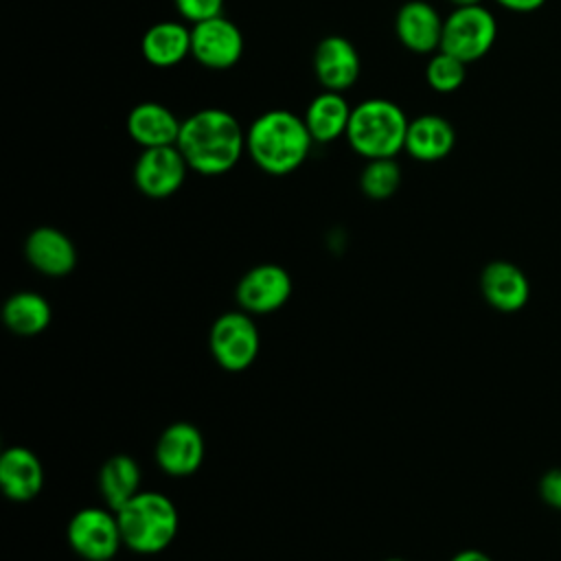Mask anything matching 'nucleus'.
I'll return each instance as SVG.
<instances>
[{
	"label": "nucleus",
	"instance_id": "nucleus-1",
	"mask_svg": "<svg viewBox=\"0 0 561 561\" xmlns=\"http://www.w3.org/2000/svg\"><path fill=\"white\" fill-rule=\"evenodd\" d=\"M178 149L188 169L202 175H221L239 162L245 149V134L230 112L206 107L182 121Z\"/></svg>",
	"mask_w": 561,
	"mask_h": 561
},
{
	"label": "nucleus",
	"instance_id": "nucleus-2",
	"mask_svg": "<svg viewBox=\"0 0 561 561\" xmlns=\"http://www.w3.org/2000/svg\"><path fill=\"white\" fill-rule=\"evenodd\" d=\"M311 134L305 118L287 110H270L252 121L245 131V149L252 162L270 175H287L298 169L309 149Z\"/></svg>",
	"mask_w": 561,
	"mask_h": 561
},
{
	"label": "nucleus",
	"instance_id": "nucleus-3",
	"mask_svg": "<svg viewBox=\"0 0 561 561\" xmlns=\"http://www.w3.org/2000/svg\"><path fill=\"white\" fill-rule=\"evenodd\" d=\"M123 546L138 554H158L167 550L180 528V515L173 500L158 491H140L116 511Z\"/></svg>",
	"mask_w": 561,
	"mask_h": 561
},
{
	"label": "nucleus",
	"instance_id": "nucleus-4",
	"mask_svg": "<svg viewBox=\"0 0 561 561\" xmlns=\"http://www.w3.org/2000/svg\"><path fill=\"white\" fill-rule=\"evenodd\" d=\"M405 112L388 99H368L353 107L346 140L355 153L366 160L394 158L405 149Z\"/></svg>",
	"mask_w": 561,
	"mask_h": 561
},
{
	"label": "nucleus",
	"instance_id": "nucleus-5",
	"mask_svg": "<svg viewBox=\"0 0 561 561\" xmlns=\"http://www.w3.org/2000/svg\"><path fill=\"white\" fill-rule=\"evenodd\" d=\"M497 37V22L489 9L456 7L443 24L440 48L469 64L484 57Z\"/></svg>",
	"mask_w": 561,
	"mask_h": 561
},
{
	"label": "nucleus",
	"instance_id": "nucleus-6",
	"mask_svg": "<svg viewBox=\"0 0 561 561\" xmlns=\"http://www.w3.org/2000/svg\"><path fill=\"white\" fill-rule=\"evenodd\" d=\"M208 346L215 362L224 370L239 373L252 366L261 348V337L252 313L243 309L221 313L210 327Z\"/></svg>",
	"mask_w": 561,
	"mask_h": 561
},
{
	"label": "nucleus",
	"instance_id": "nucleus-7",
	"mask_svg": "<svg viewBox=\"0 0 561 561\" xmlns=\"http://www.w3.org/2000/svg\"><path fill=\"white\" fill-rule=\"evenodd\" d=\"M70 548L85 561L114 559L123 546L116 511L101 506H85L77 511L66 528Z\"/></svg>",
	"mask_w": 561,
	"mask_h": 561
},
{
	"label": "nucleus",
	"instance_id": "nucleus-8",
	"mask_svg": "<svg viewBox=\"0 0 561 561\" xmlns=\"http://www.w3.org/2000/svg\"><path fill=\"white\" fill-rule=\"evenodd\" d=\"M291 276L276 263L250 267L237 283V305L248 313H274L291 296Z\"/></svg>",
	"mask_w": 561,
	"mask_h": 561
},
{
	"label": "nucleus",
	"instance_id": "nucleus-9",
	"mask_svg": "<svg viewBox=\"0 0 561 561\" xmlns=\"http://www.w3.org/2000/svg\"><path fill=\"white\" fill-rule=\"evenodd\" d=\"M186 171L188 164L178 145L149 147L134 164V182L147 197L164 199L182 186Z\"/></svg>",
	"mask_w": 561,
	"mask_h": 561
},
{
	"label": "nucleus",
	"instance_id": "nucleus-10",
	"mask_svg": "<svg viewBox=\"0 0 561 561\" xmlns=\"http://www.w3.org/2000/svg\"><path fill=\"white\" fill-rule=\"evenodd\" d=\"M243 35L224 15L193 24L191 55L210 70H226L241 59Z\"/></svg>",
	"mask_w": 561,
	"mask_h": 561
},
{
	"label": "nucleus",
	"instance_id": "nucleus-11",
	"mask_svg": "<svg viewBox=\"0 0 561 561\" xmlns=\"http://www.w3.org/2000/svg\"><path fill=\"white\" fill-rule=\"evenodd\" d=\"M158 467L175 478L191 476L204 460V436L188 421H175L162 430L156 440Z\"/></svg>",
	"mask_w": 561,
	"mask_h": 561
},
{
	"label": "nucleus",
	"instance_id": "nucleus-12",
	"mask_svg": "<svg viewBox=\"0 0 561 561\" xmlns=\"http://www.w3.org/2000/svg\"><path fill=\"white\" fill-rule=\"evenodd\" d=\"M313 72L324 90L344 92L359 77V55L342 35H327L313 53Z\"/></svg>",
	"mask_w": 561,
	"mask_h": 561
},
{
	"label": "nucleus",
	"instance_id": "nucleus-13",
	"mask_svg": "<svg viewBox=\"0 0 561 561\" xmlns=\"http://www.w3.org/2000/svg\"><path fill=\"white\" fill-rule=\"evenodd\" d=\"M26 261L50 278L68 276L77 265V250L70 237L53 226L35 228L24 243Z\"/></svg>",
	"mask_w": 561,
	"mask_h": 561
},
{
	"label": "nucleus",
	"instance_id": "nucleus-14",
	"mask_svg": "<svg viewBox=\"0 0 561 561\" xmlns=\"http://www.w3.org/2000/svg\"><path fill=\"white\" fill-rule=\"evenodd\" d=\"M443 24L445 20L430 2L410 0L397 13L394 33L408 50L425 55L440 48Z\"/></svg>",
	"mask_w": 561,
	"mask_h": 561
},
{
	"label": "nucleus",
	"instance_id": "nucleus-15",
	"mask_svg": "<svg viewBox=\"0 0 561 561\" xmlns=\"http://www.w3.org/2000/svg\"><path fill=\"white\" fill-rule=\"evenodd\" d=\"M0 486L11 502H31L44 486V467L28 447H9L0 456Z\"/></svg>",
	"mask_w": 561,
	"mask_h": 561
},
{
	"label": "nucleus",
	"instance_id": "nucleus-16",
	"mask_svg": "<svg viewBox=\"0 0 561 561\" xmlns=\"http://www.w3.org/2000/svg\"><path fill=\"white\" fill-rule=\"evenodd\" d=\"M180 127L182 121L167 105L153 101L138 103L127 116V131L142 149L178 145Z\"/></svg>",
	"mask_w": 561,
	"mask_h": 561
},
{
	"label": "nucleus",
	"instance_id": "nucleus-17",
	"mask_svg": "<svg viewBox=\"0 0 561 561\" xmlns=\"http://www.w3.org/2000/svg\"><path fill=\"white\" fill-rule=\"evenodd\" d=\"M480 285L486 302L500 311L522 309L530 294L526 274L508 261L489 263L482 272Z\"/></svg>",
	"mask_w": 561,
	"mask_h": 561
},
{
	"label": "nucleus",
	"instance_id": "nucleus-18",
	"mask_svg": "<svg viewBox=\"0 0 561 561\" xmlns=\"http://www.w3.org/2000/svg\"><path fill=\"white\" fill-rule=\"evenodd\" d=\"M456 142L451 123L438 114H423L410 121L405 134V151L421 162L443 160Z\"/></svg>",
	"mask_w": 561,
	"mask_h": 561
},
{
	"label": "nucleus",
	"instance_id": "nucleus-19",
	"mask_svg": "<svg viewBox=\"0 0 561 561\" xmlns=\"http://www.w3.org/2000/svg\"><path fill=\"white\" fill-rule=\"evenodd\" d=\"M351 112L353 107L346 103L342 92L324 90L313 96L305 112V123L313 142L327 145L340 136H346Z\"/></svg>",
	"mask_w": 561,
	"mask_h": 561
},
{
	"label": "nucleus",
	"instance_id": "nucleus-20",
	"mask_svg": "<svg viewBox=\"0 0 561 561\" xmlns=\"http://www.w3.org/2000/svg\"><path fill=\"white\" fill-rule=\"evenodd\" d=\"M140 480L142 471L138 462L127 454H116L110 456L99 469V493L107 508L118 511L142 491Z\"/></svg>",
	"mask_w": 561,
	"mask_h": 561
},
{
	"label": "nucleus",
	"instance_id": "nucleus-21",
	"mask_svg": "<svg viewBox=\"0 0 561 561\" xmlns=\"http://www.w3.org/2000/svg\"><path fill=\"white\" fill-rule=\"evenodd\" d=\"M142 57L158 68H169L180 64L191 55V28L180 22H158L149 26L140 42Z\"/></svg>",
	"mask_w": 561,
	"mask_h": 561
},
{
	"label": "nucleus",
	"instance_id": "nucleus-22",
	"mask_svg": "<svg viewBox=\"0 0 561 561\" xmlns=\"http://www.w3.org/2000/svg\"><path fill=\"white\" fill-rule=\"evenodd\" d=\"M50 318H53L50 302L42 294L28 291V289L11 294L2 307V320L7 329L24 337L46 331L50 324Z\"/></svg>",
	"mask_w": 561,
	"mask_h": 561
},
{
	"label": "nucleus",
	"instance_id": "nucleus-23",
	"mask_svg": "<svg viewBox=\"0 0 561 561\" xmlns=\"http://www.w3.org/2000/svg\"><path fill=\"white\" fill-rule=\"evenodd\" d=\"M401 184V169L394 158H377L368 160L359 175L362 193L370 199H388L397 193Z\"/></svg>",
	"mask_w": 561,
	"mask_h": 561
},
{
	"label": "nucleus",
	"instance_id": "nucleus-24",
	"mask_svg": "<svg viewBox=\"0 0 561 561\" xmlns=\"http://www.w3.org/2000/svg\"><path fill=\"white\" fill-rule=\"evenodd\" d=\"M465 61H460L458 57L445 53V50H438L436 55H432V59L427 61V68H425V79L430 83L432 90L436 92H456L465 77H467V70H465Z\"/></svg>",
	"mask_w": 561,
	"mask_h": 561
},
{
	"label": "nucleus",
	"instance_id": "nucleus-25",
	"mask_svg": "<svg viewBox=\"0 0 561 561\" xmlns=\"http://www.w3.org/2000/svg\"><path fill=\"white\" fill-rule=\"evenodd\" d=\"M173 2L178 13L191 24L221 15V7H224V0H173Z\"/></svg>",
	"mask_w": 561,
	"mask_h": 561
},
{
	"label": "nucleus",
	"instance_id": "nucleus-26",
	"mask_svg": "<svg viewBox=\"0 0 561 561\" xmlns=\"http://www.w3.org/2000/svg\"><path fill=\"white\" fill-rule=\"evenodd\" d=\"M541 497L550 506L561 508V469H552L541 478Z\"/></svg>",
	"mask_w": 561,
	"mask_h": 561
},
{
	"label": "nucleus",
	"instance_id": "nucleus-27",
	"mask_svg": "<svg viewBox=\"0 0 561 561\" xmlns=\"http://www.w3.org/2000/svg\"><path fill=\"white\" fill-rule=\"evenodd\" d=\"M500 7L508 9V11H517V13H528L539 9L546 0H495Z\"/></svg>",
	"mask_w": 561,
	"mask_h": 561
},
{
	"label": "nucleus",
	"instance_id": "nucleus-28",
	"mask_svg": "<svg viewBox=\"0 0 561 561\" xmlns=\"http://www.w3.org/2000/svg\"><path fill=\"white\" fill-rule=\"evenodd\" d=\"M451 561H493L489 554H484L482 550H473V548H469V550H460V552H456L454 557H451Z\"/></svg>",
	"mask_w": 561,
	"mask_h": 561
},
{
	"label": "nucleus",
	"instance_id": "nucleus-29",
	"mask_svg": "<svg viewBox=\"0 0 561 561\" xmlns=\"http://www.w3.org/2000/svg\"><path fill=\"white\" fill-rule=\"evenodd\" d=\"M454 7H478L482 0H449Z\"/></svg>",
	"mask_w": 561,
	"mask_h": 561
},
{
	"label": "nucleus",
	"instance_id": "nucleus-30",
	"mask_svg": "<svg viewBox=\"0 0 561 561\" xmlns=\"http://www.w3.org/2000/svg\"><path fill=\"white\" fill-rule=\"evenodd\" d=\"M386 561H405V559H401V557H390V559H386Z\"/></svg>",
	"mask_w": 561,
	"mask_h": 561
},
{
	"label": "nucleus",
	"instance_id": "nucleus-31",
	"mask_svg": "<svg viewBox=\"0 0 561 561\" xmlns=\"http://www.w3.org/2000/svg\"><path fill=\"white\" fill-rule=\"evenodd\" d=\"M101 561H114V559H101Z\"/></svg>",
	"mask_w": 561,
	"mask_h": 561
}]
</instances>
